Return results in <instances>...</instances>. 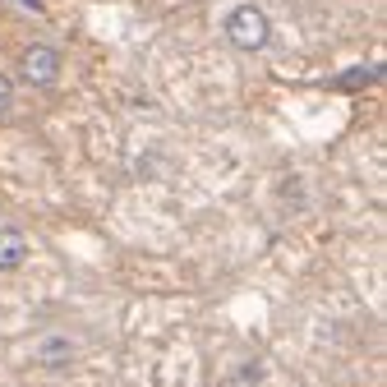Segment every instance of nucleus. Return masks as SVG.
Listing matches in <instances>:
<instances>
[{
  "label": "nucleus",
  "mask_w": 387,
  "mask_h": 387,
  "mask_svg": "<svg viewBox=\"0 0 387 387\" xmlns=\"http://www.w3.org/2000/svg\"><path fill=\"white\" fill-rule=\"evenodd\" d=\"M221 37H226L240 56H258V51H267V42H272V14H267L258 0H240V5H231L226 19H221Z\"/></svg>",
  "instance_id": "1"
},
{
  "label": "nucleus",
  "mask_w": 387,
  "mask_h": 387,
  "mask_svg": "<svg viewBox=\"0 0 387 387\" xmlns=\"http://www.w3.org/2000/svg\"><path fill=\"white\" fill-rule=\"evenodd\" d=\"M65 74V56L51 42H28L19 51V83L28 88H56Z\"/></svg>",
  "instance_id": "2"
},
{
  "label": "nucleus",
  "mask_w": 387,
  "mask_h": 387,
  "mask_svg": "<svg viewBox=\"0 0 387 387\" xmlns=\"http://www.w3.org/2000/svg\"><path fill=\"white\" fill-rule=\"evenodd\" d=\"M23 263H28V235L0 221V272H19Z\"/></svg>",
  "instance_id": "4"
},
{
  "label": "nucleus",
  "mask_w": 387,
  "mask_h": 387,
  "mask_svg": "<svg viewBox=\"0 0 387 387\" xmlns=\"http://www.w3.org/2000/svg\"><path fill=\"white\" fill-rule=\"evenodd\" d=\"M14 111V78L10 74H0V120Z\"/></svg>",
  "instance_id": "5"
},
{
  "label": "nucleus",
  "mask_w": 387,
  "mask_h": 387,
  "mask_svg": "<svg viewBox=\"0 0 387 387\" xmlns=\"http://www.w3.org/2000/svg\"><path fill=\"white\" fill-rule=\"evenodd\" d=\"M78 360V337L69 332H42L32 341V364L37 369H69Z\"/></svg>",
  "instance_id": "3"
}]
</instances>
